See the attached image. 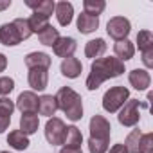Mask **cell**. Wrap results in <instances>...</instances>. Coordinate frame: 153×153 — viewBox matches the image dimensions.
Listing matches in <instances>:
<instances>
[{
	"label": "cell",
	"instance_id": "obj_16",
	"mask_svg": "<svg viewBox=\"0 0 153 153\" xmlns=\"http://www.w3.org/2000/svg\"><path fill=\"white\" fill-rule=\"evenodd\" d=\"M25 6L31 7L36 15H42V16H51L56 4L52 2V0H38V2H34V0H25Z\"/></svg>",
	"mask_w": 153,
	"mask_h": 153
},
{
	"label": "cell",
	"instance_id": "obj_34",
	"mask_svg": "<svg viewBox=\"0 0 153 153\" xmlns=\"http://www.w3.org/2000/svg\"><path fill=\"white\" fill-rule=\"evenodd\" d=\"M9 123H11V117H0V133H4L9 128Z\"/></svg>",
	"mask_w": 153,
	"mask_h": 153
},
{
	"label": "cell",
	"instance_id": "obj_3",
	"mask_svg": "<svg viewBox=\"0 0 153 153\" xmlns=\"http://www.w3.org/2000/svg\"><path fill=\"white\" fill-rule=\"evenodd\" d=\"M54 97H56L58 108L67 115V119L79 121L83 117V99L76 90H72L70 87H63L58 90Z\"/></svg>",
	"mask_w": 153,
	"mask_h": 153
},
{
	"label": "cell",
	"instance_id": "obj_13",
	"mask_svg": "<svg viewBox=\"0 0 153 153\" xmlns=\"http://www.w3.org/2000/svg\"><path fill=\"white\" fill-rule=\"evenodd\" d=\"M61 74L65 76V78H68V79H76L78 76L81 74V61L78 59V58H65L63 61H61Z\"/></svg>",
	"mask_w": 153,
	"mask_h": 153
},
{
	"label": "cell",
	"instance_id": "obj_35",
	"mask_svg": "<svg viewBox=\"0 0 153 153\" xmlns=\"http://www.w3.org/2000/svg\"><path fill=\"white\" fill-rule=\"evenodd\" d=\"M6 67H7V58H6L2 52H0V72H4Z\"/></svg>",
	"mask_w": 153,
	"mask_h": 153
},
{
	"label": "cell",
	"instance_id": "obj_32",
	"mask_svg": "<svg viewBox=\"0 0 153 153\" xmlns=\"http://www.w3.org/2000/svg\"><path fill=\"white\" fill-rule=\"evenodd\" d=\"M142 61H144V65H146L148 68H151V67H153V49H149V51H144V52H142Z\"/></svg>",
	"mask_w": 153,
	"mask_h": 153
},
{
	"label": "cell",
	"instance_id": "obj_21",
	"mask_svg": "<svg viewBox=\"0 0 153 153\" xmlns=\"http://www.w3.org/2000/svg\"><path fill=\"white\" fill-rule=\"evenodd\" d=\"M105 51H106V42L103 40V38H96V40H90L88 43H87V47H85V56L87 58H101L103 54H105Z\"/></svg>",
	"mask_w": 153,
	"mask_h": 153
},
{
	"label": "cell",
	"instance_id": "obj_8",
	"mask_svg": "<svg viewBox=\"0 0 153 153\" xmlns=\"http://www.w3.org/2000/svg\"><path fill=\"white\" fill-rule=\"evenodd\" d=\"M139 108H140L139 99H128V101L121 106V112H119V115H117L119 123H121L123 126H128V128L135 126V124L139 123V119H140Z\"/></svg>",
	"mask_w": 153,
	"mask_h": 153
},
{
	"label": "cell",
	"instance_id": "obj_36",
	"mask_svg": "<svg viewBox=\"0 0 153 153\" xmlns=\"http://www.w3.org/2000/svg\"><path fill=\"white\" fill-rule=\"evenodd\" d=\"M59 153H83L81 148H63L59 149Z\"/></svg>",
	"mask_w": 153,
	"mask_h": 153
},
{
	"label": "cell",
	"instance_id": "obj_4",
	"mask_svg": "<svg viewBox=\"0 0 153 153\" xmlns=\"http://www.w3.org/2000/svg\"><path fill=\"white\" fill-rule=\"evenodd\" d=\"M31 29H29V22L27 18H16L11 24H4L0 25V43L7 45V47H15L20 42L27 40L31 36Z\"/></svg>",
	"mask_w": 153,
	"mask_h": 153
},
{
	"label": "cell",
	"instance_id": "obj_11",
	"mask_svg": "<svg viewBox=\"0 0 153 153\" xmlns=\"http://www.w3.org/2000/svg\"><path fill=\"white\" fill-rule=\"evenodd\" d=\"M29 85L33 90H45L49 85V72L47 68H29Z\"/></svg>",
	"mask_w": 153,
	"mask_h": 153
},
{
	"label": "cell",
	"instance_id": "obj_19",
	"mask_svg": "<svg viewBox=\"0 0 153 153\" xmlns=\"http://www.w3.org/2000/svg\"><path fill=\"white\" fill-rule=\"evenodd\" d=\"M38 126H40V119H38L36 114H22V117H20V131L24 135L36 133Z\"/></svg>",
	"mask_w": 153,
	"mask_h": 153
},
{
	"label": "cell",
	"instance_id": "obj_37",
	"mask_svg": "<svg viewBox=\"0 0 153 153\" xmlns=\"http://www.w3.org/2000/svg\"><path fill=\"white\" fill-rule=\"evenodd\" d=\"M11 6V0H6V2H0V11H2V9H7Z\"/></svg>",
	"mask_w": 153,
	"mask_h": 153
},
{
	"label": "cell",
	"instance_id": "obj_18",
	"mask_svg": "<svg viewBox=\"0 0 153 153\" xmlns=\"http://www.w3.org/2000/svg\"><path fill=\"white\" fill-rule=\"evenodd\" d=\"M114 51H115L117 59H121L123 63H124V61H128V59H131V58H133V54H135V47H133V43H131L130 40L115 42Z\"/></svg>",
	"mask_w": 153,
	"mask_h": 153
},
{
	"label": "cell",
	"instance_id": "obj_22",
	"mask_svg": "<svg viewBox=\"0 0 153 153\" xmlns=\"http://www.w3.org/2000/svg\"><path fill=\"white\" fill-rule=\"evenodd\" d=\"M7 144L11 146V148H15V149H18V151H24V149H27L29 148V139H27V135H24L20 130H13L9 135H7Z\"/></svg>",
	"mask_w": 153,
	"mask_h": 153
},
{
	"label": "cell",
	"instance_id": "obj_7",
	"mask_svg": "<svg viewBox=\"0 0 153 153\" xmlns=\"http://www.w3.org/2000/svg\"><path fill=\"white\" fill-rule=\"evenodd\" d=\"M65 133H67V126L59 117H51L45 124V139L49 140V144L52 146H59L65 140Z\"/></svg>",
	"mask_w": 153,
	"mask_h": 153
},
{
	"label": "cell",
	"instance_id": "obj_9",
	"mask_svg": "<svg viewBox=\"0 0 153 153\" xmlns=\"http://www.w3.org/2000/svg\"><path fill=\"white\" fill-rule=\"evenodd\" d=\"M38 96L34 92H22L16 99V108L22 114H36L38 112Z\"/></svg>",
	"mask_w": 153,
	"mask_h": 153
},
{
	"label": "cell",
	"instance_id": "obj_33",
	"mask_svg": "<svg viewBox=\"0 0 153 153\" xmlns=\"http://www.w3.org/2000/svg\"><path fill=\"white\" fill-rule=\"evenodd\" d=\"M108 153H128V149H126L124 144H114Z\"/></svg>",
	"mask_w": 153,
	"mask_h": 153
},
{
	"label": "cell",
	"instance_id": "obj_23",
	"mask_svg": "<svg viewBox=\"0 0 153 153\" xmlns=\"http://www.w3.org/2000/svg\"><path fill=\"white\" fill-rule=\"evenodd\" d=\"M81 142H83V135H81L79 128L67 126V133H65L63 146L65 148H81Z\"/></svg>",
	"mask_w": 153,
	"mask_h": 153
},
{
	"label": "cell",
	"instance_id": "obj_10",
	"mask_svg": "<svg viewBox=\"0 0 153 153\" xmlns=\"http://www.w3.org/2000/svg\"><path fill=\"white\" fill-rule=\"evenodd\" d=\"M52 49H54L56 56H59V58H70L76 52V49H78V43H76V40L70 38V36H59L58 42L52 45Z\"/></svg>",
	"mask_w": 153,
	"mask_h": 153
},
{
	"label": "cell",
	"instance_id": "obj_15",
	"mask_svg": "<svg viewBox=\"0 0 153 153\" xmlns=\"http://www.w3.org/2000/svg\"><path fill=\"white\" fill-rule=\"evenodd\" d=\"M99 27V18L97 16H90L87 13H81L78 16V31L81 34H90L94 31H97Z\"/></svg>",
	"mask_w": 153,
	"mask_h": 153
},
{
	"label": "cell",
	"instance_id": "obj_29",
	"mask_svg": "<svg viewBox=\"0 0 153 153\" xmlns=\"http://www.w3.org/2000/svg\"><path fill=\"white\" fill-rule=\"evenodd\" d=\"M139 153H153V133H142Z\"/></svg>",
	"mask_w": 153,
	"mask_h": 153
},
{
	"label": "cell",
	"instance_id": "obj_26",
	"mask_svg": "<svg viewBox=\"0 0 153 153\" xmlns=\"http://www.w3.org/2000/svg\"><path fill=\"white\" fill-rule=\"evenodd\" d=\"M27 22H29V29H31V33H36V34H40L47 25H51L47 16H42V15H36V13L31 15V18H27Z\"/></svg>",
	"mask_w": 153,
	"mask_h": 153
},
{
	"label": "cell",
	"instance_id": "obj_12",
	"mask_svg": "<svg viewBox=\"0 0 153 153\" xmlns=\"http://www.w3.org/2000/svg\"><path fill=\"white\" fill-rule=\"evenodd\" d=\"M128 79H130V85L135 88V90H146L151 83V78H149V72L148 70H142V68H135L128 74Z\"/></svg>",
	"mask_w": 153,
	"mask_h": 153
},
{
	"label": "cell",
	"instance_id": "obj_27",
	"mask_svg": "<svg viewBox=\"0 0 153 153\" xmlns=\"http://www.w3.org/2000/svg\"><path fill=\"white\" fill-rule=\"evenodd\" d=\"M137 43H139V51H140V52L153 49V34H151V31H148V29L139 31V34H137Z\"/></svg>",
	"mask_w": 153,
	"mask_h": 153
},
{
	"label": "cell",
	"instance_id": "obj_24",
	"mask_svg": "<svg viewBox=\"0 0 153 153\" xmlns=\"http://www.w3.org/2000/svg\"><path fill=\"white\" fill-rule=\"evenodd\" d=\"M58 38H59V33H58V29L52 27V25H47V27L38 34L40 43H42V45H47V47H52V45L58 42Z\"/></svg>",
	"mask_w": 153,
	"mask_h": 153
},
{
	"label": "cell",
	"instance_id": "obj_25",
	"mask_svg": "<svg viewBox=\"0 0 153 153\" xmlns=\"http://www.w3.org/2000/svg\"><path fill=\"white\" fill-rule=\"evenodd\" d=\"M83 7H85V11H83V13H87V15H90V16H97V18H99V15L105 11L106 4H105V0H85V2H83Z\"/></svg>",
	"mask_w": 153,
	"mask_h": 153
},
{
	"label": "cell",
	"instance_id": "obj_38",
	"mask_svg": "<svg viewBox=\"0 0 153 153\" xmlns=\"http://www.w3.org/2000/svg\"><path fill=\"white\" fill-rule=\"evenodd\" d=\"M0 153H9V151H0Z\"/></svg>",
	"mask_w": 153,
	"mask_h": 153
},
{
	"label": "cell",
	"instance_id": "obj_2",
	"mask_svg": "<svg viewBox=\"0 0 153 153\" xmlns=\"http://www.w3.org/2000/svg\"><path fill=\"white\" fill-rule=\"evenodd\" d=\"M112 126L106 117L94 115L90 119V139H88V151L90 153H106L110 142Z\"/></svg>",
	"mask_w": 153,
	"mask_h": 153
},
{
	"label": "cell",
	"instance_id": "obj_5",
	"mask_svg": "<svg viewBox=\"0 0 153 153\" xmlns=\"http://www.w3.org/2000/svg\"><path fill=\"white\" fill-rule=\"evenodd\" d=\"M130 99V90L126 87H112L103 96V108L110 114H115L126 101Z\"/></svg>",
	"mask_w": 153,
	"mask_h": 153
},
{
	"label": "cell",
	"instance_id": "obj_6",
	"mask_svg": "<svg viewBox=\"0 0 153 153\" xmlns=\"http://www.w3.org/2000/svg\"><path fill=\"white\" fill-rule=\"evenodd\" d=\"M131 31V24L128 18L124 16H114L108 20L106 24V33L110 38H114L115 42H121V40H128V34Z\"/></svg>",
	"mask_w": 153,
	"mask_h": 153
},
{
	"label": "cell",
	"instance_id": "obj_17",
	"mask_svg": "<svg viewBox=\"0 0 153 153\" xmlns=\"http://www.w3.org/2000/svg\"><path fill=\"white\" fill-rule=\"evenodd\" d=\"M54 11H56V16H58V22H59V25H68L70 22H72V16H74V7H72V4L70 2H58L56 4V7H54Z\"/></svg>",
	"mask_w": 153,
	"mask_h": 153
},
{
	"label": "cell",
	"instance_id": "obj_1",
	"mask_svg": "<svg viewBox=\"0 0 153 153\" xmlns=\"http://www.w3.org/2000/svg\"><path fill=\"white\" fill-rule=\"evenodd\" d=\"M124 72V63L117 58H97L96 61H92L90 67V74L87 78V88L88 90H97L106 79L112 78H119Z\"/></svg>",
	"mask_w": 153,
	"mask_h": 153
},
{
	"label": "cell",
	"instance_id": "obj_28",
	"mask_svg": "<svg viewBox=\"0 0 153 153\" xmlns=\"http://www.w3.org/2000/svg\"><path fill=\"white\" fill-rule=\"evenodd\" d=\"M140 137H142V133H140V130H133L128 137H126V142H124V146H126V149H128V153H139V144H140Z\"/></svg>",
	"mask_w": 153,
	"mask_h": 153
},
{
	"label": "cell",
	"instance_id": "obj_14",
	"mask_svg": "<svg viewBox=\"0 0 153 153\" xmlns=\"http://www.w3.org/2000/svg\"><path fill=\"white\" fill-rule=\"evenodd\" d=\"M51 63H52V59L45 52H29L25 56V65L29 68H47L49 70Z\"/></svg>",
	"mask_w": 153,
	"mask_h": 153
},
{
	"label": "cell",
	"instance_id": "obj_20",
	"mask_svg": "<svg viewBox=\"0 0 153 153\" xmlns=\"http://www.w3.org/2000/svg\"><path fill=\"white\" fill-rule=\"evenodd\" d=\"M56 110H58V103H56V97H54V96L45 94V96H42V97L38 99V112H40L42 115L52 117V115L56 114Z\"/></svg>",
	"mask_w": 153,
	"mask_h": 153
},
{
	"label": "cell",
	"instance_id": "obj_30",
	"mask_svg": "<svg viewBox=\"0 0 153 153\" xmlns=\"http://www.w3.org/2000/svg\"><path fill=\"white\" fill-rule=\"evenodd\" d=\"M13 88H15L13 78H9V76H2V78H0V96H7V94H11Z\"/></svg>",
	"mask_w": 153,
	"mask_h": 153
},
{
	"label": "cell",
	"instance_id": "obj_31",
	"mask_svg": "<svg viewBox=\"0 0 153 153\" xmlns=\"http://www.w3.org/2000/svg\"><path fill=\"white\" fill-rule=\"evenodd\" d=\"M15 110V103L7 97H2L0 99V117H11Z\"/></svg>",
	"mask_w": 153,
	"mask_h": 153
}]
</instances>
